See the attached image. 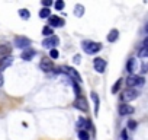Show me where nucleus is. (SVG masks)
<instances>
[{"instance_id": "f257e3e1", "label": "nucleus", "mask_w": 148, "mask_h": 140, "mask_svg": "<svg viewBox=\"0 0 148 140\" xmlns=\"http://www.w3.org/2000/svg\"><path fill=\"white\" fill-rule=\"evenodd\" d=\"M83 50H84L86 54L93 55V54H96L102 50V44L100 42H93V41H84L83 42Z\"/></svg>"}, {"instance_id": "f03ea898", "label": "nucleus", "mask_w": 148, "mask_h": 140, "mask_svg": "<svg viewBox=\"0 0 148 140\" xmlns=\"http://www.w3.org/2000/svg\"><path fill=\"white\" fill-rule=\"evenodd\" d=\"M60 72H64V73H67L70 78H73L74 79V82L76 83H82L83 80H82V76L79 75V72L74 67H65V66H62L61 69H60Z\"/></svg>"}, {"instance_id": "7ed1b4c3", "label": "nucleus", "mask_w": 148, "mask_h": 140, "mask_svg": "<svg viewBox=\"0 0 148 140\" xmlns=\"http://www.w3.org/2000/svg\"><path fill=\"white\" fill-rule=\"evenodd\" d=\"M144 82H145L144 78L136 76V75H129V76L126 78V82H125V83H126L128 88H135V86H142Z\"/></svg>"}, {"instance_id": "20e7f679", "label": "nucleus", "mask_w": 148, "mask_h": 140, "mask_svg": "<svg viewBox=\"0 0 148 140\" xmlns=\"http://www.w3.org/2000/svg\"><path fill=\"white\" fill-rule=\"evenodd\" d=\"M138 95H139V92H138L136 89H134V88H128V89L122 94L121 99H122V101H125V102H129V101L136 99V98H138Z\"/></svg>"}, {"instance_id": "39448f33", "label": "nucleus", "mask_w": 148, "mask_h": 140, "mask_svg": "<svg viewBox=\"0 0 148 140\" xmlns=\"http://www.w3.org/2000/svg\"><path fill=\"white\" fill-rule=\"evenodd\" d=\"M93 66H95V70H96L97 73H105V70H106V61H105V58L96 57L93 60Z\"/></svg>"}, {"instance_id": "423d86ee", "label": "nucleus", "mask_w": 148, "mask_h": 140, "mask_svg": "<svg viewBox=\"0 0 148 140\" xmlns=\"http://www.w3.org/2000/svg\"><path fill=\"white\" fill-rule=\"evenodd\" d=\"M48 24H49L48 26H51V28H61V26H64V19L60 18V16L51 15L48 18Z\"/></svg>"}, {"instance_id": "0eeeda50", "label": "nucleus", "mask_w": 148, "mask_h": 140, "mask_svg": "<svg viewBox=\"0 0 148 140\" xmlns=\"http://www.w3.org/2000/svg\"><path fill=\"white\" fill-rule=\"evenodd\" d=\"M29 45H31V40L29 38H25V37H16L15 38V47L26 50V48H29Z\"/></svg>"}, {"instance_id": "6e6552de", "label": "nucleus", "mask_w": 148, "mask_h": 140, "mask_svg": "<svg viewBox=\"0 0 148 140\" xmlns=\"http://www.w3.org/2000/svg\"><path fill=\"white\" fill-rule=\"evenodd\" d=\"M58 42H60V40H58V37H55V35H52V37H49V38H45L44 41H42V47H45V48H55L57 45H58Z\"/></svg>"}, {"instance_id": "1a4fd4ad", "label": "nucleus", "mask_w": 148, "mask_h": 140, "mask_svg": "<svg viewBox=\"0 0 148 140\" xmlns=\"http://www.w3.org/2000/svg\"><path fill=\"white\" fill-rule=\"evenodd\" d=\"M73 105L76 107L77 110L83 111V112L89 111V104H87V101H86L83 96H80V98H76V101H74V104H73Z\"/></svg>"}, {"instance_id": "9d476101", "label": "nucleus", "mask_w": 148, "mask_h": 140, "mask_svg": "<svg viewBox=\"0 0 148 140\" xmlns=\"http://www.w3.org/2000/svg\"><path fill=\"white\" fill-rule=\"evenodd\" d=\"M39 69L42 72H52L54 70V63L51 58H42L39 63Z\"/></svg>"}, {"instance_id": "9b49d317", "label": "nucleus", "mask_w": 148, "mask_h": 140, "mask_svg": "<svg viewBox=\"0 0 148 140\" xmlns=\"http://www.w3.org/2000/svg\"><path fill=\"white\" fill-rule=\"evenodd\" d=\"M12 64H13V57H10V55L0 58V72L5 70V69H8V67H10Z\"/></svg>"}, {"instance_id": "f8f14e48", "label": "nucleus", "mask_w": 148, "mask_h": 140, "mask_svg": "<svg viewBox=\"0 0 148 140\" xmlns=\"http://www.w3.org/2000/svg\"><path fill=\"white\" fill-rule=\"evenodd\" d=\"M119 114L121 115H131V114H134V107H131V105H128V104H122V105H119Z\"/></svg>"}, {"instance_id": "ddd939ff", "label": "nucleus", "mask_w": 148, "mask_h": 140, "mask_svg": "<svg viewBox=\"0 0 148 140\" xmlns=\"http://www.w3.org/2000/svg\"><path fill=\"white\" fill-rule=\"evenodd\" d=\"M36 53H35V50L34 48H26V50H23V53H22V60H26V61H29V60H32L34 58V55H35Z\"/></svg>"}, {"instance_id": "4468645a", "label": "nucleus", "mask_w": 148, "mask_h": 140, "mask_svg": "<svg viewBox=\"0 0 148 140\" xmlns=\"http://www.w3.org/2000/svg\"><path fill=\"white\" fill-rule=\"evenodd\" d=\"M135 69H136V58H134V57H131L129 60H128V64H126V70L132 75L134 72H135Z\"/></svg>"}, {"instance_id": "2eb2a0df", "label": "nucleus", "mask_w": 148, "mask_h": 140, "mask_svg": "<svg viewBox=\"0 0 148 140\" xmlns=\"http://www.w3.org/2000/svg\"><path fill=\"white\" fill-rule=\"evenodd\" d=\"M90 95H92V99H93V102H95V114H97V112H99V105H100L99 95H97L96 92H92Z\"/></svg>"}, {"instance_id": "dca6fc26", "label": "nucleus", "mask_w": 148, "mask_h": 140, "mask_svg": "<svg viewBox=\"0 0 148 140\" xmlns=\"http://www.w3.org/2000/svg\"><path fill=\"white\" fill-rule=\"evenodd\" d=\"M118 37H119V31H118V29H112V31L108 34V41H109V42H115V41L118 40Z\"/></svg>"}, {"instance_id": "f3484780", "label": "nucleus", "mask_w": 148, "mask_h": 140, "mask_svg": "<svg viewBox=\"0 0 148 140\" xmlns=\"http://www.w3.org/2000/svg\"><path fill=\"white\" fill-rule=\"evenodd\" d=\"M74 15H76L77 18H82L84 15V6L83 5H76L74 6Z\"/></svg>"}, {"instance_id": "a211bd4d", "label": "nucleus", "mask_w": 148, "mask_h": 140, "mask_svg": "<svg viewBox=\"0 0 148 140\" xmlns=\"http://www.w3.org/2000/svg\"><path fill=\"white\" fill-rule=\"evenodd\" d=\"M10 51H12V48H10V47H8V45H0V55L8 57V55L10 54Z\"/></svg>"}, {"instance_id": "6ab92c4d", "label": "nucleus", "mask_w": 148, "mask_h": 140, "mask_svg": "<svg viewBox=\"0 0 148 140\" xmlns=\"http://www.w3.org/2000/svg\"><path fill=\"white\" fill-rule=\"evenodd\" d=\"M42 35H45V38H49V37H52V35H54V31H52V28H51V26H44V28H42Z\"/></svg>"}, {"instance_id": "aec40b11", "label": "nucleus", "mask_w": 148, "mask_h": 140, "mask_svg": "<svg viewBox=\"0 0 148 140\" xmlns=\"http://www.w3.org/2000/svg\"><path fill=\"white\" fill-rule=\"evenodd\" d=\"M77 127H79L80 130H87V121H86L83 117H80L79 121H77Z\"/></svg>"}, {"instance_id": "412c9836", "label": "nucleus", "mask_w": 148, "mask_h": 140, "mask_svg": "<svg viewBox=\"0 0 148 140\" xmlns=\"http://www.w3.org/2000/svg\"><path fill=\"white\" fill-rule=\"evenodd\" d=\"M49 16H51V10H49V9L44 8V9H41V10H39V18L45 19V18H49Z\"/></svg>"}, {"instance_id": "4be33fe9", "label": "nucleus", "mask_w": 148, "mask_h": 140, "mask_svg": "<svg viewBox=\"0 0 148 140\" xmlns=\"http://www.w3.org/2000/svg\"><path fill=\"white\" fill-rule=\"evenodd\" d=\"M19 16H21L22 19L28 21V19L31 18V13H29V10H28V9H21V10H19Z\"/></svg>"}, {"instance_id": "5701e85b", "label": "nucleus", "mask_w": 148, "mask_h": 140, "mask_svg": "<svg viewBox=\"0 0 148 140\" xmlns=\"http://www.w3.org/2000/svg\"><path fill=\"white\" fill-rule=\"evenodd\" d=\"M79 139L80 140H89L90 137H89V133L86 130H79Z\"/></svg>"}, {"instance_id": "b1692460", "label": "nucleus", "mask_w": 148, "mask_h": 140, "mask_svg": "<svg viewBox=\"0 0 148 140\" xmlns=\"http://www.w3.org/2000/svg\"><path fill=\"white\" fill-rule=\"evenodd\" d=\"M121 85H122V79H118V80H116V83L112 86V94H116V92L121 89Z\"/></svg>"}, {"instance_id": "393cba45", "label": "nucleus", "mask_w": 148, "mask_h": 140, "mask_svg": "<svg viewBox=\"0 0 148 140\" xmlns=\"http://www.w3.org/2000/svg\"><path fill=\"white\" fill-rule=\"evenodd\" d=\"M54 6H55V9H57V10H62V9H64V6H65V3L62 2V0H57V2L54 3Z\"/></svg>"}, {"instance_id": "a878e982", "label": "nucleus", "mask_w": 148, "mask_h": 140, "mask_svg": "<svg viewBox=\"0 0 148 140\" xmlns=\"http://www.w3.org/2000/svg\"><path fill=\"white\" fill-rule=\"evenodd\" d=\"M49 57H51V60H52V58H58V57H60V53H58V50H57V48H52V50H49Z\"/></svg>"}, {"instance_id": "bb28decb", "label": "nucleus", "mask_w": 148, "mask_h": 140, "mask_svg": "<svg viewBox=\"0 0 148 140\" xmlns=\"http://www.w3.org/2000/svg\"><path fill=\"white\" fill-rule=\"evenodd\" d=\"M139 57H142V58H145V57H148V47H142L141 50H139Z\"/></svg>"}, {"instance_id": "cd10ccee", "label": "nucleus", "mask_w": 148, "mask_h": 140, "mask_svg": "<svg viewBox=\"0 0 148 140\" xmlns=\"http://www.w3.org/2000/svg\"><path fill=\"white\" fill-rule=\"evenodd\" d=\"M73 86H74V92H76V96H77V98H80V89H79V83H76V82H74V83H73Z\"/></svg>"}, {"instance_id": "c85d7f7f", "label": "nucleus", "mask_w": 148, "mask_h": 140, "mask_svg": "<svg viewBox=\"0 0 148 140\" xmlns=\"http://www.w3.org/2000/svg\"><path fill=\"white\" fill-rule=\"evenodd\" d=\"M128 127H129L131 130H135V127H136V121H134V120H129V121H128Z\"/></svg>"}, {"instance_id": "c756f323", "label": "nucleus", "mask_w": 148, "mask_h": 140, "mask_svg": "<svg viewBox=\"0 0 148 140\" xmlns=\"http://www.w3.org/2000/svg\"><path fill=\"white\" fill-rule=\"evenodd\" d=\"M42 5H44V8L49 9V6L52 5V2H51V0H42Z\"/></svg>"}, {"instance_id": "7c9ffc66", "label": "nucleus", "mask_w": 148, "mask_h": 140, "mask_svg": "<svg viewBox=\"0 0 148 140\" xmlns=\"http://www.w3.org/2000/svg\"><path fill=\"white\" fill-rule=\"evenodd\" d=\"M121 137H122V140H128V134H126V130H123V131L121 133Z\"/></svg>"}, {"instance_id": "2f4dec72", "label": "nucleus", "mask_w": 148, "mask_h": 140, "mask_svg": "<svg viewBox=\"0 0 148 140\" xmlns=\"http://www.w3.org/2000/svg\"><path fill=\"white\" fill-rule=\"evenodd\" d=\"M74 63H76V64H79V63H80V55H79V54H77L76 57H74Z\"/></svg>"}, {"instance_id": "473e14b6", "label": "nucleus", "mask_w": 148, "mask_h": 140, "mask_svg": "<svg viewBox=\"0 0 148 140\" xmlns=\"http://www.w3.org/2000/svg\"><path fill=\"white\" fill-rule=\"evenodd\" d=\"M3 85V76H2V72H0V86Z\"/></svg>"}, {"instance_id": "72a5a7b5", "label": "nucleus", "mask_w": 148, "mask_h": 140, "mask_svg": "<svg viewBox=\"0 0 148 140\" xmlns=\"http://www.w3.org/2000/svg\"><path fill=\"white\" fill-rule=\"evenodd\" d=\"M144 45H145V47H148V37L144 40Z\"/></svg>"}, {"instance_id": "f704fd0d", "label": "nucleus", "mask_w": 148, "mask_h": 140, "mask_svg": "<svg viewBox=\"0 0 148 140\" xmlns=\"http://www.w3.org/2000/svg\"><path fill=\"white\" fill-rule=\"evenodd\" d=\"M145 32H147V34H148V24H147V25H145Z\"/></svg>"}, {"instance_id": "c9c22d12", "label": "nucleus", "mask_w": 148, "mask_h": 140, "mask_svg": "<svg viewBox=\"0 0 148 140\" xmlns=\"http://www.w3.org/2000/svg\"><path fill=\"white\" fill-rule=\"evenodd\" d=\"M147 69H148V66H147Z\"/></svg>"}]
</instances>
